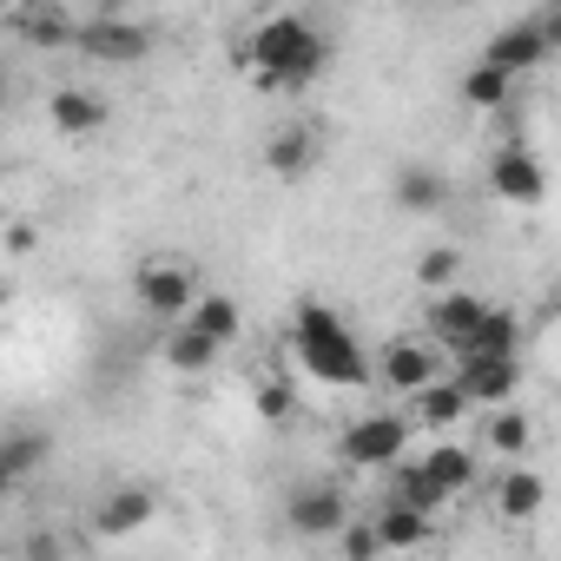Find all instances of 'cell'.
Segmentation results:
<instances>
[{"mask_svg":"<svg viewBox=\"0 0 561 561\" xmlns=\"http://www.w3.org/2000/svg\"><path fill=\"white\" fill-rule=\"evenodd\" d=\"M27 561H67V541H60L54 528H34V535H27Z\"/></svg>","mask_w":561,"mask_h":561,"instance_id":"30","label":"cell"},{"mask_svg":"<svg viewBox=\"0 0 561 561\" xmlns=\"http://www.w3.org/2000/svg\"><path fill=\"white\" fill-rule=\"evenodd\" d=\"M456 277H462V251H456V244H430V251L416 257V285H423L430 298L456 291Z\"/></svg>","mask_w":561,"mask_h":561,"instance_id":"27","label":"cell"},{"mask_svg":"<svg viewBox=\"0 0 561 561\" xmlns=\"http://www.w3.org/2000/svg\"><path fill=\"white\" fill-rule=\"evenodd\" d=\"M351 522V495L337 482H298L285 502V528L298 541H337V528Z\"/></svg>","mask_w":561,"mask_h":561,"instance_id":"7","label":"cell"},{"mask_svg":"<svg viewBox=\"0 0 561 561\" xmlns=\"http://www.w3.org/2000/svg\"><path fill=\"white\" fill-rule=\"evenodd\" d=\"M8 489H14V482H8V476H0V495H8Z\"/></svg>","mask_w":561,"mask_h":561,"instance_id":"34","label":"cell"},{"mask_svg":"<svg viewBox=\"0 0 561 561\" xmlns=\"http://www.w3.org/2000/svg\"><path fill=\"white\" fill-rule=\"evenodd\" d=\"M73 54H87V60H100V67H133V60L152 54V27L113 14V8H100V14H87V21L73 27Z\"/></svg>","mask_w":561,"mask_h":561,"instance_id":"5","label":"cell"},{"mask_svg":"<svg viewBox=\"0 0 561 561\" xmlns=\"http://www.w3.org/2000/svg\"><path fill=\"white\" fill-rule=\"evenodd\" d=\"M416 462H423V476H430L449 502H456V495H469V489H476V476H482L476 449H469V443H449V436H443V443H430Z\"/></svg>","mask_w":561,"mask_h":561,"instance_id":"17","label":"cell"},{"mask_svg":"<svg viewBox=\"0 0 561 561\" xmlns=\"http://www.w3.org/2000/svg\"><path fill=\"white\" fill-rule=\"evenodd\" d=\"M541 502H548V489H541V476H535L528 462H508V469L495 476V515H502V522H535Z\"/></svg>","mask_w":561,"mask_h":561,"instance_id":"18","label":"cell"},{"mask_svg":"<svg viewBox=\"0 0 561 561\" xmlns=\"http://www.w3.org/2000/svg\"><path fill=\"white\" fill-rule=\"evenodd\" d=\"M337 554H344V561H383L370 522H344V528H337Z\"/></svg>","mask_w":561,"mask_h":561,"instance_id":"28","label":"cell"},{"mask_svg":"<svg viewBox=\"0 0 561 561\" xmlns=\"http://www.w3.org/2000/svg\"><path fill=\"white\" fill-rule=\"evenodd\" d=\"M238 67L251 73L257 93H311L318 73L331 67V34L311 21V14H257L244 34H238Z\"/></svg>","mask_w":561,"mask_h":561,"instance_id":"1","label":"cell"},{"mask_svg":"<svg viewBox=\"0 0 561 561\" xmlns=\"http://www.w3.org/2000/svg\"><path fill=\"white\" fill-rule=\"evenodd\" d=\"M8 305H14V285H8V277H0V318H8Z\"/></svg>","mask_w":561,"mask_h":561,"instance_id":"32","label":"cell"},{"mask_svg":"<svg viewBox=\"0 0 561 561\" xmlns=\"http://www.w3.org/2000/svg\"><path fill=\"white\" fill-rule=\"evenodd\" d=\"M185 331H198L211 351H231L244 337V311H238L231 291H198V305L185 311Z\"/></svg>","mask_w":561,"mask_h":561,"instance_id":"16","label":"cell"},{"mask_svg":"<svg viewBox=\"0 0 561 561\" xmlns=\"http://www.w3.org/2000/svg\"><path fill=\"white\" fill-rule=\"evenodd\" d=\"M47 456H54V436L47 430H8V436H0V476H8V482L34 476Z\"/></svg>","mask_w":561,"mask_h":561,"instance_id":"24","label":"cell"},{"mask_svg":"<svg viewBox=\"0 0 561 561\" xmlns=\"http://www.w3.org/2000/svg\"><path fill=\"white\" fill-rule=\"evenodd\" d=\"M482 436H489V449H495L502 462H522V456H528V443H535V416H528L522 403H508V410H489Z\"/></svg>","mask_w":561,"mask_h":561,"instance_id":"23","label":"cell"},{"mask_svg":"<svg viewBox=\"0 0 561 561\" xmlns=\"http://www.w3.org/2000/svg\"><path fill=\"white\" fill-rule=\"evenodd\" d=\"M318 126L311 119H285V126H271V139H264V172L271 179H285V185H298V179H311L318 172Z\"/></svg>","mask_w":561,"mask_h":561,"instance_id":"13","label":"cell"},{"mask_svg":"<svg viewBox=\"0 0 561 561\" xmlns=\"http://www.w3.org/2000/svg\"><path fill=\"white\" fill-rule=\"evenodd\" d=\"M410 443H416V423L397 416V410H377V416H357V423L337 436V456H344L351 469H397V462L410 456Z\"/></svg>","mask_w":561,"mask_h":561,"instance_id":"4","label":"cell"},{"mask_svg":"<svg viewBox=\"0 0 561 561\" xmlns=\"http://www.w3.org/2000/svg\"><path fill=\"white\" fill-rule=\"evenodd\" d=\"M152 522H159V489H146V482H113L93 502V535L100 541H126V535H139Z\"/></svg>","mask_w":561,"mask_h":561,"instance_id":"9","label":"cell"},{"mask_svg":"<svg viewBox=\"0 0 561 561\" xmlns=\"http://www.w3.org/2000/svg\"><path fill=\"white\" fill-rule=\"evenodd\" d=\"M47 119H54V133L87 139V133H100V126L113 119V106H106V93H93V87H54V93H47Z\"/></svg>","mask_w":561,"mask_h":561,"instance_id":"14","label":"cell"},{"mask_svg":"<svg viewBox=\"0 0 561 561\" xmlns=\"http://www.w3.org/2000/svg\"><path fill=\"white\" fill-rule=\"evenodd\" d=\"M291 351H298V370L311 383H324V390H364L370 383V357H364V344L351 337V324L331 305H298Z\"/></svg>","mask_w":561,"mask_h":561,"instance_id":"2","label":"cell"},{"mask_svg":"<svg viewBox=\"0 0 561 561\" xmlns=\"http://www.w3.org/2000/svg\"><path fill=\"white\" fill-rule=\"evenodd\" d=\"M370 377L390 390V397H423L436 377H449V364H443V351L430 344V337H397V344H383L377 357H370Z\"/></svg>","mask_w":561,"mask_h":561,"instance_id":"6","label":"cell"},{"mask_svg":"<svg viewBox=\"0 0 561 561\" xmlns=\"http://www.w3.org/2000/svg\"><path fill=\"white\" fill-rule=\"evenodd\" d=\"M257 410H264V423H285V416H291V390H285V383H264V390H257Z\"/></svg>","mask_w":561,"mask_h":561,"instance_id":"29","label":"cell"},{"mask_svg":"<svg viewBox=\"0 0 561 561\" xmlns=\"http://www.w3.org/2000/svg\"><path fill=\"white\" fill-rule=\"evenodd\" d=\"M159 357H165L172 370H185V377H198V370H211V364H218L225 351H211V344H205L198 331H185V324H172V331H165V351H159Z\"/></svg>","mask_w":561,"mask_h":561,"instance_id":"26","label":"cell"},{"mask_svg":"<svg viewBox=\"0 0 561 561\" xmlns=\"http://www.w3.org/2000/svg\"><path fill=\"white\" fill-rule=\"evenodd\" d=\"M489 192L502 205H541L548 198V172L528 146H495L489 152Z\"/></svg>","mask_w":561,"mask_h":561,"instance_id":"12","label":"cell"},{"mask_svg":"<svg viewBox=\"0 0 561 561\" xmlns=\"http://www.w3.org/2000/svg\"><path fill=\"white\" fill-rule=\"evenodd\" d=\"M456 100H462V106H476V113H495V106H508V100H515V80L476 60V67L456 80Z\"/></svg>","mask_w":561,"mask_h":561,"instance_id":"25","label":"cell"},{"mask_svg":"<svg viewBox=\"0 0 561 561\" xmlns=\"http://www.w3.org/2000/svg\"><path fill=\"white\" fill-rule=\"evenodd\" d=\"M0 106H8V67H0Z\"/></svg>","mask_w":561,"mask_h":561,"instance_id":"33","label":"cell"},{"mask_svg":"<svg viewBox=\"0 0 561 561\" xmlns=\"http://www.w3.org/2000/svg\"><path fill=\"white\" fill-rule=\"evenodd\" d=\"M482 311H489V305H482L476 291H462V285H456V291H443V298H430V305H423V331H430V344H436V351H456V357H462V351L476 344Z\"/></svg>","mask_w":561,"mask_h":561,"instance_id":"11","label":"cell"},{"mask_svg":"<svg viewBox=\"0 0 561 561\" xmlns=\"http://www.w3.org/2000/svg\"><path fill=\"white\" fill-rule=\"evenodd\" d=\"M370 535H377L383 554H410V548L430 541V515H416V508H403V502H383V508L370 515Z\"/></svg>","mask_w":561,"mask_h":561,"instance_id":"21","label":"cell"},{"mask_svg":"<svg viewBox=\"0 0 561 561\" xmlns=\"http://www.w3.org/2000/svg\"><path fill=\"white\" fill-rule=\"evenodd\" d=\"M8 251H14V257L41 251V225H27V218H21V225H8Z\"/></svg>","mask_w":561,"mask_h":561,"instance_id":"31","label":"cell"},{"mask_svg":"<svg viewBox=\"0 0 561 561\" xmlns=\"http://www.w3.org/2000/svg\"><path fill=\"white\" fill-rule=\"evenodd\" d=\"M390 198H397L410 218H430V211L449 205V179H443L436 165H423V159H403L397 179H390Z\"/></svg>","mask_w":561,"mask_h":561,"instance_id":"15","label":"cell"},{"mask_svg":"<svg viewBox=\"0 0 561 561\" xmlns=\"http://www.w3.org/2000/svg\"><path fill=\"white\" fill-rule=\"evenodd\" d=\"M410 410H416L410 423H416V430H436V436H443V430H462V423L476 416V410H469V397H462L449 377H436L423 397H410Z\"/></svg>","mask_w":561,"mask_h":561,"instance_id":"20","label":"cell"},{"mask_svg":"<svg viewBox=\"0 0 561 561\" xmlns=\"http://www.w3.org/2000/svg\"><path fill=\"white\" fill-rule=\"evenodd\" d=\"M449 383L469 397V410H508L522 397V357H456Z\"/></svg>","mask_w":561,"mask_h":561,"instance_id":"8","label":"cell"},{"mask_svg":"<svg viewBox=\"0 0 561 561\" xmlns=\"http://www.w3.org/2000/svg\"><path fill=\"white\" fill-rule=\"evenodd\" d=\"M522 337H528V324H522L515 311L489 305V311H482V324H476V344H469L462 357H522Z\"/></svg>","mask_w":561,"mask_h":561,"instance_id":"22","label":"cell"},{"mask_svg":"<svg viewBox=\"0 0 561 561\" xmlns=\"http://www.w3.org/2000/svg\"><path fill=\"white\" fill-rule=\"evenodd\" d=\"M554 47H548V34H541V21L528 14V21H508V27H495L489 41H482V67H495V73H508V80H522V73H535L541 60H548Z\"/></svg>","mask_w":561,"mask_h":561,"instance_id":"10","label":"cell"},{"mask_svg":"<svg viewBox=\"0 0 561 561\" xmlns=\"http://www.w3.org/2000/svg\"><path fill=\"white\" fill-rule=\"evenodd\" d=\"M8 27H14V34H21V41L34 47V54H67V47H73V27H80V21H73L67 8H21V14H14Z\"/></svg>","mask_w":561,"mask_h":561,"instance_id":"19","label":"cell"},{"mask_svg":"<svg viewBox=\"0 0 561 561\" xmlns=\"http://www.w3.org/2000/svg\"><path fill=\"white\" fill-rule=\"evenodd\" d=\"M198 264L192 257H139L133 264V298H139V311L146 318H159L165 331L172 324H185V311L198 305Z\"/></svg>","mask_w":561,"mask_h":561,"instance_id":"3","label":"cell"}]
</instances>
